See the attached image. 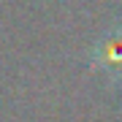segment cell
<instances>
[{
  "label": "cell",
  "mask_w": 122,
  "mask_h": 122,
  "mask_svg": "<svg viewBox=\"0 0 122 122\" xmlns=\"http://www.w3.org/2000/svg\"><path fill=\"white\" fill-rule=\"evenodd\" d=\"M95 68L106 71L111 79H122V27H111L92 46Z\"/></svg>",
  "instance_id": "cell-1"
}]
</instances>
